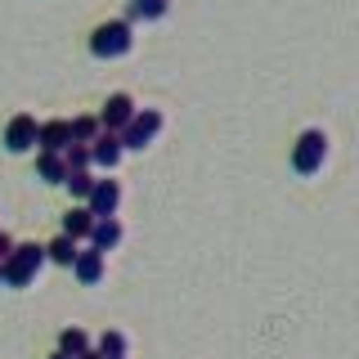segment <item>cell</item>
Returning a JSON list of instances; mask_svg holds the SVG:
<instances>
[{"mask_svg":"<svg viewBox=\"0 0 359 359\" xmlns=\"http://www.w3.org/2000/svg\"><path fill=\"white\" fill-rule=\"evenodd\" d=\"M130 45H135L130 18H108V22H99V27L90 32V50H95L99 59H121Z\"/></svg>","mask_w":359,"mask_h":359,"instance_id":"6da1fadb","label":"cell"},{"mask_svg":"<svg viewBox=\"0 0 359 359\" xmlns=\"http://www.w3.org/2000/svg\"><path fill=\"white\" fill-rule=\"evenodd\" d=\"M45 261H50V252H45L41 243H18L14 256L5 261V287H27Z\"/></svg>","mask_w":359,"mask_h":359,"instance_id":"7a4b0ae2","label":"cell"},{"mask_svg":"<svg viewBox=\"0 0 359 359\" xmlns=\"http://www.w3.org/2000/svg\"><path fill=\"white\" fill-rule=\"evenodd\" d=\"M323 153H328V135L306 130L297 144H292V166H297V175H314L323 166Z\"/></svg>","mask_w":359,"mask_h":359,"instance_id":"3957f363","label":"cell"},{"mask_svg":"<svg viewBox=\"0 0 359 359\" xmlns=\"http://www.w3.org/2000/svg\"><path fill=\"white\" fill-rule=\"evenodd\" d=\"M36 144H41V121L32 117V112L9 117V126H5V149L9 153H27V149H36Z\"/></svg>","mask_w":359,"mask_h":359,"instance_id":"277c9868","label":"cell"},{"mask_svg":"<svg viewBox=\"0 0 359 359\" xmlns=\"http://www.w3.org/2000/svg\"><path fill=\"white\" fill-rule=\"evenodd\" d=\"M157 130H162V112H157V108H140V112H135V121L121 130V144H126V149H144Z\"/></svg>","mask_w":359,"mask_h":359,"instance_id":"5b68a950","label":"cell"},{"mask_svg":"<svg viewBox=\"0 0 359 359\" xmlns=\"http://www.w3.org/2000/svg\"><path fill=\"white\" fill-rule=\"evenodd\" d=\"M135 112H140V108H135V99L126 95V90H117V95H108V104H104V112H99V121H104V130H126L130 126V121H135Z\"/></svg>","mask_w":359,"mask_h":359,"instance_id":"8992f818","label":"cell"},{"mask_svg":"<svg viewBox=\"0 0 359 359\" xmlns=\"http://www.w3.org/2000/svg\"><path fill=\"white\" fill-rule=\"evenodd\" d=\"M72 149V121L50 117L41 121V153H67Z\"/></svg>","mask_w":359,"mask_h":359,"instance_id":"52a82bcc","label":"cell"},{"mask_svg":"<svg viewBox=\"0 0 359 359\" xmlns=\"http://www.w3.org/2000/svg\"><path fill=\"white\" fill-rule=\"evenodd\" d=\"M117 202H121V184H117V180H99V184H95V194H90V202H86V207L95 211L99 220H108V216H117Z\"/></svg>","mask_w":359,"mask_h":359,"instance_id":"ba28073f","label":"cell"},{"mask_svg":"<svg viewBox=\"0 0 359 359\" xmlns=\"http://www.w3.org/2000/svg\"><path fill=\"white\" fill-rule=\"evenodd\" d=\"M90 153H95V166H108V171H112V166L121 162V153H126V144H121L117 130H104L95 144H90Z\"/></svg>","mask_w":359,"mask_h":359,"instance_id":"9c48e42d","label":"cell"},{"mask_svg":"<svg viewBox=\"0 0 359 359\" xmlns=\"http://www.w3.org/2000/svg\"><path fill=\"white\" fill-rule=\"evenodd\" d=\"M95 224H99V216H95L90 207H72V211L63 216V233L81 243V238H95Z\"/></svg>","mask_w":359,"mask_h":359,"instance_id":"30bf717a","label":"cell"},{"mask_svg":"<svg viewBox=\"0 0 359 359\" xmlns=\"http://www.w3.org/2000/svg\"><path fill=\"white\" fill-rule=\"evenodd\" d=\"M72 274L81 278L86 287H90V283H99V278H104V252H99V247H81V256H76Z\"/></svg>","mask_w":359,"mask_h":359,"instance_id":"8fae6325","label":"cell"},{"mask_svg":"<svg viewBox=\"0 0 359 359\" xmlns=\"http://www.w3.org/2000/svg\"><path fill=\"white\" fill-rule=\"evenodd\" d=\"M36 175L45 180V184H67V175H72V171H67V157L63 153H41L36 157Z\"/></svg>","mask_w":359,"mask_h":359,"instance_id":"7c38bea8","label":"cell"},{"mask_svg":"<svg viewBox=\"0 0 359 359\" xmlns=\"http://www.w3.org/2000/svg\"><path fill=\"white\" fill-rule=\"evenodd\" d=\"M45 252H50V261H54V265H67V269H72V265H76V256H81V247H76V238L59 233L54 243H45Z\"/></svg>","mask_w":359,"mask_h":359,"instance_id":"4fadbf2b","label":"cell"},{"mask_svg":"<svg viewBox=\"0 0 359 359\" xmlns=\"http://www.w3.org/2000/svg\"><path fill=\"white\" fill-rule=\"evenodd\" d=\"M117 243H121V224H117V216L99 220V224H95V238H90V247H99V252H112Z\"/></svg>","mask_w":359,"mask_h":359,"instance_id":"5bb4252c","label":"cell"},{"mask_svg":"<svg viewBox=\"0 0 359 359\" xmlns=\"http://www.w3.org/2000/svg\"><path fill=\"white\" fill-rule=\"evenodd\" d=\"M99 135H104V121L81 112V117H72V144H95Z\"/></svg>","mask_w":359,"mask_h":359,"instance_id":"9a60e30c","label":"cell"},{"mask_svg":"<svg viewBox=\"0 0 359 359\" xmlns=\"http://www.w3.org/2000/svg\"><path fill=\"white\" fill-rule=\"evenodd\" d=\"M59 351H63V355H72V359H81V355L95 351V346H90V337H86L81 328H63V337H59Z\"/></svg>","mask_w":359,"mask_h":359,"instance_id":"2e32d148","label":"cell"},{"mask_svg":"<svg viewBox=\"0 0 359 359\" xmlns=\"http://www.w3.org/2000/svg\"><path fill=\"white\" fill-rule=\"evenodd\" d=\"M95 351L104 355V359H126V337H121V332H104Z\"/></svg>","mask_w":359,"mask_h":359,"instance_id":"e0dca14e","label":"cell"},{"mask_svg":"<svg viewBox=\"0 0 359 359\" xmlns=\"http://www.w3.org/2000/svg\"><path fill=\"white\" fill-rule=\"evenodd\" d=\"M95 184H99V180L90 175V171H72V175H67V189H72V198H86V202H90Z\"/></svg>","mask_w":359,"mask_h":359,"instance_id":"ac0fdd59","label":"cell"},{"mask_svg":"<svg viewBox=\"0 0 359 359\" xmlns=\"http://www.w3.org/2000/svg\"><path fill=\"white\" fill-rule=\"evenodd\" d=\"M63 157H67V171H90V162H95L90 144H72V149H67Z\"/></svg>","mask_w":359,"mask_h":359,"instance_id":"d6986e66","label":"cell"},{"mask_svg":"<svg viewBox=\"0 0 359 359\" xmlns=\"http://www.w3.org/2000/svg\"><path fill=\"white\" fill-rule=\"evenodd\" d=\"M130 14H135V18H162V14H166V0H135Z\"/></svg>","mask_w":359,"mask_h":359,"instance_id":"ffe728a7","label":"cell"},{"mask_svg":"<svg viewBox=\"0 0 359 359\" xmlns=\"http://www.w3.org/2000/svg\"><path fill=\"white\" fill-rule=\"evenodd\" d=\"M14 247H18V243H14V238H9V233H0V265H5V261H9V256H14Z\"/></svg>","mask_w":359,"mask_h":359,"instance_id":"44dd1931","label":"cell"},{"mask_svg":"<svg viewBox=\"0 0 359 359\" xmlns=\"http://www.w3.org/2000/svg\"><path fill=\"white\" fill-rule=\"evenodd\" d=\"M50 359H72V355H63V351H54V355H50Z\"/></svg>","mask_w":359,"mask_h":359,"instance_id":"7402d4cb","label":"cell"},{"mask_svg":"<svg viewBox=\"0 0 359 359\" xmlns=\"http://www.w3.org/2000/svg\"><path fill=\"white\" fill-rule=\"evenodd\" d=\"M81 359H104V355H99V351H90V355H81Z\"/></svg>","mask_w":359,"mask_h":359,"instance_id":"603a6c76","label":"cell"},{"mask_svg":"<svg viewBox=\"0 0 359 359\" xmlns=\"http://www.w3.org/2000/svg\"><path fill=\"white\" fill-rule=\"evenodd\" d=\"M0 283H5V265H0Z\"/></svg>","mask_w":359,"mask_h":359,"instance_id":"cb8c5ba5","label":"cell"}]
</instances>
